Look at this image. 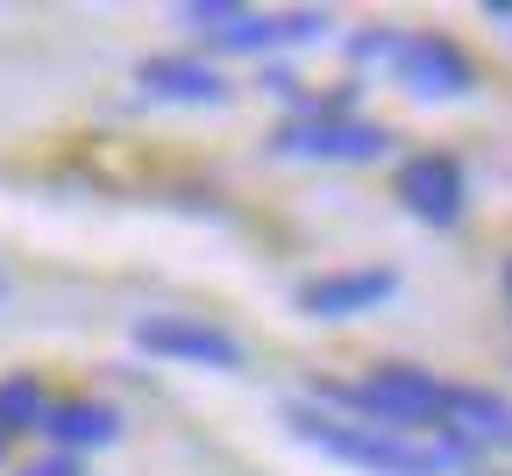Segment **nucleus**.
<instances>
[{"label": "nucleus", "instance_id": "obj_5", "mask_svg": "<svg viewBox=\"0 0 512 476\" xmlns=\"http://www.w3.org/2000/svg\"><path fill=\"white\" fill-rule=\"evenodd\" d=\"M278 157H306V164H377L392 157V128L377 121H349V114H313L271 135Z\"/></svg>", "mask_w": 512, "mask_h": 476}, {"label": "nucleus", "instance_id": "obj_2", "mask_svg": "<svg viewBox=\"0 0 512 476\" xmlns=\"http://www.w3.org/2000/svg\"><path fill=\"white\" fill-rule=\"evenodd\" d=\"M320 398L349 405V413H363V427H384V434H413V427L441 434L448 420V384L427 377L420 363H377L356 384H320Z\"/></svg>", "mask_w": 512, "mask_h": 476}, {"label": "nucleus", "instance_id": "obj_4", "mask_svg": "<svg viewBox=\"0 0 512 476\" xmlns=\"http://www.w3.org/2000/svg\"><path fill=\"white\" fill-rule=\"evenodd\" d=\"M178 22L214 36L221 50H278V43L328 36V15L320 8H306V15H256V8H228V0H192V8H178Z\"/></svg>", "mask_w": 512, "mask_h": 476}, {"label": "nucleus", "instance_id": "obj_1", "mask_svg": "<svg viewBox=\"0 0 512 476\" xmlns=\"http://www.w3.org/2000/svg\"><path fill=\"white\" fill-rule=\"evenodd\" d=\"M285 427L306 448L335 455L363 476H441L448 469L441 448H420L413 434H384V427H363V420H335V413H320V405H285Z\"/></svg>", "mask_w": 512, "mask_h": 476}, {"label": "nucleus", "instance_id": "obj_10", "mask_svg": "<svg viewBox=\"0 0 512 476\" xmlns=\"http://www.w3.org/2000/svg\"><path fill=\"white\" fill-rule=\"evenodd\" d=\"M448 434H463L470 448H512V405L498 391H463V384H448Z\"/></svg>", "mask_w": 512, "mask_h": 476}, {"label": "nucleus", "instance_id": "obj_6", "mask_svg": "<svg viewBox=\"0 0 512 476\" xmlns=\"http://www.w3.org/2000/svg\"><path fill=\"white\" fill-rule=\"evenodd\" d=\"M136 349L157 363H192V370H242V342L214 320L192 313H143L136 320Z\"/></svg>", "mask_w": 512, "mask_h": 476}, {"label": "nucleus", "instance_id": "obj_11", "mask_svg": "<svg viewBox=\"0 0 512 476\" xmlns=\"http://www.w3.org/2000/svg\"><path fill=\"white\" fill-rule=\"evenodd\" d=\"M43 434L57 448H72V455L114 448L121 441V413H114V405H93V398H72V405H50V413H43Z\"/></svg>", "mask_w": 512, "mask_h": 476}, {"label": "nucleus", "instance_id": "obj_13", "mask_svg": "<svg viewBox=\"0 0 512 476\" xmlns=\"http://www.w3.org/2000/svg\"><path fill=\"white\" fill-rule=\"evenodd\" d=\"M505 292H512V263H505Z\"/></svg>", "mask_w": 512, "mask_h": 476}, {"label": "nucleus", "instance_id": "obj_9", "mask_svg": "<svg viewBox=\"0 0 512 476\" xmlns=\"http://www.w3.org/2000/svg\"><path fill=\"white\" fill-rule=\"evenodd\" d=\"M136 86L150 100H171V107H221L228 100V79L200 57H143L136 64Z\"/></svg>", "mask_w": 512, "mask_h": 476}, {"label": "nucleus", "instance_id": "obj_7", "mask_svg": "<svg viewBox=\"0 0 512 476\" xmlns=\"http://www.w3.org/2000/svg\"><path fill=\"white\" fill-rule=\"evenodd\" d=\"M392 292H399V270H384V263L328 270V278H306L299 285V313H313V320H356V313H377Z\"/></svg>", "mask_w": 512, "mask_h": 476}, {"label": "nucleus", "instance_id": "obj_3", "mask_svg": "<svg viewBox=\"0 0 512 476\" xmlns=\"http://www.w3.org/2000/svg\"><path fill=\"white\" fill-rule=\"evenodd\" d=\"M363 64L370 57H384L399 72V86L406 93H420V100H463V93H477V64L448 43V36H434V29H420V36H392V29H370V36H356L349 43Z\"/></svg>", "mask_w": 512, "mask_h": 476}, {"label": "nucleus", "instance_id": "obj_12", "mask_svg": "<svg viewBox=\"0 0 512 476\" xmlns=\"http://www.w3.org/2000/svg\"><path fill=\"white\" fill-rule=\"evenodd\" d=\"M43 413H50V398H43L36 377H8V384H0V441H8L15 427H43Z\"/></svg>", "mask_w": 512, "mask_h": 476}, {"label": "nucleus", "instance_id": "obj_14", "mask_svg": "<svg viewBox=\"0 0 512 476\" xmlns=\"http://www.w3.org/2000/svg\"><path fill=\"white\" fill-rule=\"evenodd\" d=\"M0 455H8V441H0Z\"/></svg>", "mask_w": 512, "mask_h": 476}, {"label": "nucleus", "instance_id": "obj_8", "mask_svg": "<svg viewBox=\"0 0 512 476\" xmlns=\"http://www.w3.org/2000/svg\"><path fill=\"white\" fill-rule=\"evenodd\" d=\"M463 164L456 157H441V150H420L399 164V199H406V214H420L427 228H456L463 221Z\"/></svg>", "mask_w": 512, "mask_h": 476}]
</instances>
